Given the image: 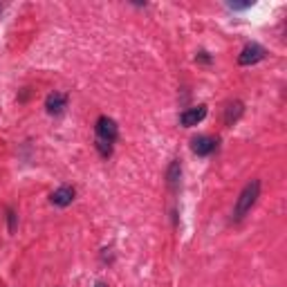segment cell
<instances>
[{"mask_svg":"<svg viewBox=\"0 0 287 287\" xmlns=\"http://www.w3.org/2000/svg\"><path fill=\"white\" fill-rule=\"evenodd\" d=\"M65 106H68V94H63V92L47 94L45 108H47V112H50V114H61L65 110Z\"/></svg>","mask_w":287,"mask_h":287,"instance_id":"cell-5","label":"cell"},{"mask_svg":"<svg viewBox=\"0 0 287 287\" xmlns=\"http://www.w3.org/2000/svg\"><path fill=\"white\" fill-rule=\"evenodd\" d=\"M94 287H106V285H103V283H97V285H94Z\"/></svg>","mask_w":287,"mask_h":287,"instance_id":"cell-13","label":"cell"},{"mask_svg":"<svg viewBox=\"0 0 287 287\" xmlns=\"http://www.w3.org/2000/svg\"><path fill=\"white\" fill-rule=\"evenodd\" d=\"M198 59L202 61V63H211V56H209L207 52H200V54H198Z\"/></svg>","mask_w":287,"mask_h":287,"instance_id":"cell-12","label":"cell"},{"mask_svg":"<svg viewBox=\"0 0 287 287\" xmlns=\"http://www.w3.org/2000/svg\"><path fill=\"white\" fill-rule=\"evenodd\" d=\"M207 117V106H198V108H189L180 114V123L184 128H191V126H198L202 119Z\"/></svg>","mask_w":287,"mask_h":287,"instance_id":"cell-4","label":"cell"},{"mask_svg":"<svg viewBox=\"0 0 287 287\" xmlns=\"http://www.w3.org/2000/svg\"><path fill=\"white\" fill-rule=\"evenodd\" d=\"M97 151L101 153L103 157L112 155V146H110V141H103V139H97Z\"/></svg>","mask_w":287,"mask_h":287,"instance_id":"cell-10","label":"cell"},{"mask_svg":"<svg viewBox=\"0 0 287 287\" xmlns=\"http://www.w3.org/2000/svg\"><path fill=\"white\" fill-rule=\"evenodd\" d=\"M258 195H260V182H258V180H251L249 184L242 189V193L238 195L236 209H233V218H236V220H242V218H245V215L251 211L253 204H256Z\"/></svg>","mask_w":287,"mask_h":287,"instance_id":"cell-1","label":"cell"},{"mask_svg":"<svg viewBox=\"0 0 287 287\" xmlns=\"http://www.w3.org/2000/svg\"><path fill=\"white\" fill-rule=\"evenodd\" d=\"M265 56H267L265 47L258 45V43H249V45H245V50L240 52L238 63H240V65H253V63H258V61H262Z\"/></svg>","mask_w":287,"mask_h":287,"instance_id":"cell-2","label":"cell"},{"mask_svg":"<svg viewBox=\"0 0 287 287\" xmlns=\"http://www.w3.org/2000/svg\"><path fill=\"white\" fill-rule=\"evenodd\" d=\"M7 218H9V231L14 233V231H16V213L9 209V211H7Z\"/></svg>","mask_w":287,"mask_h":287,"instance_id":"cell-11","label":"cell"},{"mask_svg":"<svg viewBox=\"0 0 287 287\" xmlns=\"http://www.w3.org/2000/svg\"><path fill=\"white\" fill-rule=\"evenodd\" d=\"M76 191L72 189V186H61V189H56L54 193H52V204L54 207H68V204H72V200H74Z\"/></svg>","mask_w":287,"mask_h":287,"instance_id":"cell-7","label":"cell"},{"mask_svg":"<svg viewBox=\"0 0 287 287\" xmlns=\"http://www.w3.org/2000/svg\"><path fill=\"white\" fill-rule=\"evenodd\" d=\"M97 135H99V139L110 141V144L117 139L119 128H117V123H114V119H110V117H99V119H97Z\"/></svg>","mask_w":287,"mask_h":287,"instance_id":"cell-3","label":"cell"},{"mask_svg":"<svg viewBox=\"0 0 287 287\" xmlns=\"http://www.w3.org/2000/svg\"><path fill=\"white\" fill-rule=\"evenodd\" d=\"M191 148H193V153H195V155H200V157L211 155V153L215 151V139H211V137H207V135L193 137V141H191Z\"/></svg>","mask_w":287,"mask_h":287,"instance_id":"cell-6","label":"cell"},{"mask_svg":"<svg viewBox=\"0 0 287 287\" xmlns=\"http://www.w3.org/2000/svg\"><path fill=\"white\" fill-rule=\"evenodd\" d=\"M240 114H242V103H240V101L229 103L227 114H224V123H227V126H233V123L240 119Z\"/></svg>","mask_w":287,"mask_h":287,"instance_id":"cell-8","label":"cell"},{"mask_svg":"<svg viewBox=\"0 0 287 287\" xmlns=\"http://www.w3.org/2000/svg\"><path fill=\"white\" fill-rule=\"evenodd\" d=\"M180 173H182V169H180V162L175 160L173 164L169 166V175H166V178H169V184L173 186V189H175V186H178V182H180Z\"/></svg>","mask_w":287,"mask_h":287,"instance_id":"cell-9","label":"cell"}]
</instances>
